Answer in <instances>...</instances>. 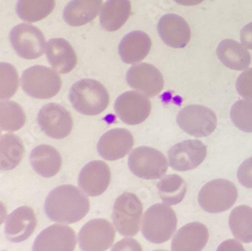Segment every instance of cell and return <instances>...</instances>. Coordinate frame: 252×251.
Segmentation results:
<instances>
[{
    "mask_svg": "<svg viewBox=\"0 0 252 251\" xmlns=\"http://www.w3.org/2000/svg\"><path fill=\"white\" fill-rule=\"evenodd\" d=\"M128 166L133 175L142 180L162 178L169 169L164 155L150 146H139L129 153Z\"/></svg>",
    "mask_w": 252,
    "mask_h": 251,
    "instance_id": "7",
    "label": "cell"
},
{
    "mask_svg": "<svg viewBox=\"0 0 252 251\" xmlns=\"http://www.w3.org/2000/svg\"><path fill=\"white\" fill-rule=\"evenodd\" d=\"M36 216L33 209L22 206L10 213L5 220V235L13 243L29 239L36 228Z\"/></svg>",
    "mask_w": 252,
    "mask_h": 251,
    "instance_id": "19",
    "label": "cell"
},
{
    "mask_svg": "<svg viewBox=\"0 0 252 251\" xmlns=\"http://www.w3.org/2000/svg\"><path fill=\"white\" fill-rule=\"evenodd\" d=\"M155 251H165V250H161V249H158V250H155Z\"/></svg>",
    "mask_w": 252,
    "mask_h": 251,
    "instance_id": "41",
    "label": "cell"
},
{
    "mask_svg": "<svg viewBox=\"0 0 252 251\" xmlns=\"http://www.w3.org/2000/svg\"><path fill=\"white\" fill-rule=\"evenodd\" d=\"M37 123L41 130L55 139L67 137L74 126L70 111L58 103H49L41 107L37 114Z\"/></svg>",
    "mask_w": 252,
    "mask_h": 251,
    "instance_id": "10",
    "label": "cell"
},
{
    "mask_svg": "<svg viewBox=\"0 0 252 251\" xmlns=\"http://www.w3.org/2000/svg\"><path fill=\"white\" fill-rule=\"evenodd\" d=\"M128 85L148 97L159 95L163 89L164 81L161 73L154 65L138 63L128 69L126 74Z\"/></svg>",
    "mask_w": 252,
    "mask_h": 251,
    "instance_id": "15",
    "label": "cell"
},
{
    "mask_svg": "<svg viewBox=\"0 0 252 251\" xmlns=\"http://www.w3.org/2000/svg\"><path fill=\"white\" fill-rule=\"evenodd\" d=\"M240 39L246 49L252 50V23H249L241 30Z\"/></svg>",
    "mask_w": 252,
    "mask_h": 251,
    "instance_id": "38",
    "label": "cell"
},
{
    "mask_svg": "<svg viewBox=\"0 0 252 251\" xmlns=\"http://www.w3.org/2000/svg\"><path fill=\"white\" fill-rule=\"evenodd\" d=\"M114 110L118 118L128 125H137L148 119L152 111L150 98L137 91L124 92L117 97Z\"/></svg>",
    "mask_w": 252,
    "mask_h": 251,
    "instance_id": "12",
    "label": "cell"
},
{
    "mask_svg": "<svg viewBox=\"0 0 252 251\" xmlns=\"http://www.w3.org/2000/svg\"><path fill=\"white\" fill-rule=\"evenodd\" d=\"M26 150L23 140L13 133L0 136V172L14 170L23 160Z\"/></svg>",
    "mask_w": 252,
    "mask_h": 251,
    "instance_id": "27",
    "label": "cell"
},
{
    "mask_svg": "<svg viewBox=\"0 0 252 251\" xmlns=\"http://www.w3.org/2000/svg\"><path fill=\"white\" fill-rule=\"evenodd\" d=\"M133 142V135L129 130L113 128L100 137L97 143V151L104 159L117 160L131 152Z\"/></svg>",
    "mask_w": 252,
    "mask_h": 251,
    "instance_id": "17",
    "label": "cell"
},
{
    "mask_svg": "<svg viewBox=\"0 0 252 251\" xmlns=\"http://www.w3.org/2000/svg\"><path fill=\"white\" fill-rule=\"evenodd\" d=\"M103 0H71L66 5L63 17L71 27L85 26L97 17Z\"/></svg>",
    "mask_w": 252,
    "mask_h": 251,
    "instance_id": "24",
    "label": "cell"
},
{
    "mask_svg": "<svg viewBox=\"0 0 252 251\" xmlns=\"http://www.w3.org/2000/svg\"><path fill=\"white\" fill-rule=\"evenodd\" d=\"M158 32L163 43L173 49L185 48L191 39L190 26L176 13H167L160 17Z\"/></svg>",
    "mask_w": 252,
    "mask_h": 251,
    "instance_id": "18",
    "label": "cell"
},
{
    "mask_svg": "<svg viewBox=\"0 0 252 251\" xmlns=\"http://www.w3.org/2000/svg\"><path fill=\"white\" fill-rule=\"evenodd\" d=\"M237 198L238 190L232 182L216 179L202 188L198 201L203 210L216 214L227 211L235 204Z\"/></svg>",
    "mask_w": 252,
    "mask_h": 251,
    "instance_id": "6",
    "label": "cell"
},
{
    "mask_svg": "<svg viewBox=\"0 0 252 251\" xmlns=\"http://www.w3.org/2000/svg\"><path fill=\"white\" fill-rule=\"evenodd\" d=\"M143 206L139 198L126 192L120 195L113 206L112 219L117 232L122 236H134L139 232Z\"/></svg>",
    "mask_w": 252,
    "mask_h": 251,
    "instance_id": "5",
    "label": "cell"
},
{
    "mask_svg": "<svg viewBox=\"0 0 252 251\" xmlns=\"http://www.w3.org/2000/svg\"><path fill=\"white\" fill-rule=\"evenodd\" d=\"M174 1L180 5L184 6H194L202 3L204 0H174Z\"/></svg>",
    "mask_w": 252,
    "mask_h": 251,
    "instance_id": "39",
    "label": "cell"
},
{
    "mask_svg": "<svg viewBox=\"0 0 252 251\" xmlns=\"http://www.w3.org/2000/svg\"><path fill=\"white\" fill-rule=\"evenodd\" d=\"M217 251H246L241 242L237 241L236 239H228L222 242Z\"/></svg>",
    "mask_w": 252,
    "mask_h": 251,
    "instance_id": "37",
    "label": "cell"
},
{
    "mask_svg": "<svg viewBox=\"0 0 252 251\" xmlns=\"http://www.w3.org/2000/svg\"><path fill=\"white\" fill-rule=\"evenodd\" d=\"M46 55L50 65L60 74H68L73 71L78 62L74 48L65 38L50 39Z\"/></svg>",
    "mask_w": 252,
    "mask_h": 251,
    "instance_id": "22",
    "label": "cell"
},
{
    "mask_svg": "<svg viewBox=\"0 0 252 251\" xmlns=\"http://www.w3.org/2000/svg\"><path fill=\"white\" fill-rule=\"evenodd\" d=\"M90 209L87 195L73 185L59 186L48 195L45 212L50 220L60 224L77 223Z\"/></svg>",
    "mask_w": 252,
    "mask_h": 251,
    "instance_id": "1",
    "label": "cell"
},
{
    "mask_svg": "<svg viewBox=\"0 0 252 251\" xmlns=\"http://www.w3.org/2000/svg\"><path fill=\"white\" fill-rule=\"evenodd\" d=\"M19 86V76L15 67L9 63H0V100L14 96Z\"/></svg>",
    "mask_w": 252,
    "mask_h": 251,
    "instance_id": "32",
    "label": "cell"
},
{
    "mask_svg": "<svg viewBox=\"0 0 252 251\" xmlns=\"http://www.w3.org/2000/svg\"><path fill=\"white\" fill-rule=\"evenodd\" d=\"M69 100L74 109L88 116H95L106 110L110 97L102 83L93 79H83L70 89Z\"/></svg>",
    "mask_w": 252,
    "mask_h": 251,
    "instance_id": "2",
    "label": "cell"
},
{
    "mask_svg": "<svg viewBox=\"0 0 252 251\" xmlns=\"http://www.w3.org/2000/svg\"><path fill=\"white\" fill-rule=\"evenodd\" d=\"M131 14L130 0H107L101 8L100 25L107 31H116Z\"/></svg>",
    "mask_w": 252,
    "mask_h": 251,
    "instance_id": "26",
    "label": "cell"
},
{
    "mask_svg": "<svg viewBox=\"0 0 252 251\" xmlns=\"http://www.w3.org/2000/svg\"><path fill=\"white\" fill-rule=\"evenodd\" d=\"M229 226L236 239L252 242V208L245 205L234 208L229 216Z\"/></svg>",
    "mask_w": 252,
    "mask_h": 251,
    "instance_id": "29",
    "label": "cell"
},
{
    "mask_svg": "<svg viewBox=\"0 0 252 251\" xmlns=\"http://www.w3.org/2000/svg\"><path fill=\"white\" fill-rule=\"evenodd\" d=\"M7 218V209L3 202L0 201V225H1Z\"/></svg>",
    "mask_w": 252,
    "mask_h": 251,
    "instance_id": "40",
    "label": "cell"
},
{
    "mask_svg": "<svg viewBox=\"0 0 252 251\" xmlns=\"http://www.w3.org/2000/svg\"><path fill=\"white\" fill-rule=\"evenodd\" d=\"M115 239L114 226L105 219H93L87 222L78 234L82 251H106Z\"/></svg>",
    "mask_w": 252,
    "mask_h": 251,
    "instance_id": "11",
    "label": "cell"
},
{
    "mask_svg": "<svg viewBox=\"0 0 252 251\" xmlns=\"http://www.w3.org/2000/svg\"><path fill=\"white\" fill-rule=\"evenodd\" d=\"M111 181L109 165L101 160H93L83 166L79 174L80 189L89 197H98L107 190Z\"/></svg>",
    "mask_w": 252,
    "mask_h": 251,
    "instance_id": "16",
    "label": "cell"
},
{
    "mask_svg": "<svg viewBox=\"0 0 252 251\" xmlns=\"http://www.w3.org/2000/svg\"><path fill=\"white\" fill-rule=\"evenodd\" d=\"M76 244L74 229L59 223L44 229L36 236L32 251H74Z\"/></svg>",
    "mask_w": 252,
    "mask_h": 251,
    "instance_id": "14",
    "label": "cell"
},
{
    "mask_svg": "<svg viewBox=\"0 0 252 251\" xmlns=\"http://www.w3.org/2000/svg\"><path fill=\"white\" fill-rule=\"evenodd\" d=\"M177 123L186 133L196 137H205L216 129L217 116L212 109L206 106L188 105L178 113Z\"/></svg>",
    "mask_w": 252,
    "mask_h": 251,
    "instance_id": "8",
    "label": "cell"
},
{
    "mask_svg": "<svg viewBox=\"0 0 252 251\" xmlns=\"http://www.w3.org/2000/svg\"><path fill=\"white\" fill-rule=\"evenodd\" d=\"M177 215L169 205L156 204L145 211L142 217L143 237L156 244L170 240L177 229Z\"/></svg>",
    "mask_w": 252,
    "mask_h": 251,
    "instance_id": "3",
    "label": "cell"
},
{
    "mask_svg": "<svg viewBox=\"0 0 252 251\" xmlns=\"http://www.w3.org/2000/svg\"><path fill=\"white\" fill-rule=\"evenodd\" d=\"M217 56L222 64L235 71L248 69L251 63V56L248 50L234 39H224L217 47Z\"/></svg>",
    "mask_w": 252,
    "mask_h": 251,
    "instance_id": "25",
    "label": "cell"
},
{
    "mask_svg": "<svg viewBox=\"0 0 252 251\" xmlns=\"http://www.w3.org/2000/svg\"><path fill=\"white\" fill-rule=\"evenodd\" d=\"M173 170L187 172L196 169L207 157V146L198 139H188L177 143L167 153Z\"/></svg>",
    "mask_w": 252,
    "mask_h": 251,
    "instance_id": "13",
    "label": "cell"
},
{
    "mask_svg": "<svg viewBox=\"0 0 252 251\" xmlns=\"http://www.w3.org/2000/svg\"><path fill=\"white\" fill-rule=\"evenodd\" d=\"M209 239L208 228L200 222H192L183 226L174 235L172 251H202Z\"/></svg>",
    "mask_w": 252,
    "mask_h": 251,
    "instance_id": "21",
    "label": "cell"
},
{
    "mask_svg": "<svg viewBox=\"0 0 252 251\" xmlns=\"http://www.w3.org/2000/svg\"><path fill=\"white\" fill-rule=\"evenodd\" d=\"M231 120L235 126L244 132H252V101L238 100L236 101L230 112Z\"/></svg>",
    "mask_w": 252,
    "mask_h": 251,
    "instance_id": "33",
    "label": "cell"
},
{
    "mask_svg": "<svg viewBox=\"0 0 252 251\" xmlns=\"http://www.w3.org/2000/svg\"><path fill=\"white\" fill-rule=\"evenodd\" d=\"M9 40L18 57L26 60L41 57L47 48L43 31L34 26L27 24L14 27L9 33Z\"/></svg>",
    "mask_w": 252,
    "mask_h": 251,
    "instance_id": "9",
    "label": "cell"
},
{
    "mask_svg": "<svg viewBox=\"0 0 252 251\" xmlns=\"http://www.w3.org/2000/svg\"><path fill=\"white\" fill-rule=\"evenodd\" d=\"M27 121L24 108L10 100H0V129L14 132L22 129Z\"/></svg>",
    "mask_w": 252,
    "mask_h": 251,
    "instance_id": "30",
    "label": "cell"
},
{
    "mask_svg": "<svg viewBox=\"0 0 252 251\" xmlns=\"http://www.w3.org/2000/svg\"><path fill=\"white\" fill-rule=\"evenodd\" d=\"M160 199L165 205L173 206L181 203L187 193V184L178 175L163 176L158 183Z\"/></svg>",
    "mask_w": 252,
    "mask_h": 251,
    "instance_id": "31",
    "label": "cell"
},
{
    "mask_svg": "<svg viewBox=\"0 0 252 251\" xmlns=\"http://www.w3.org/2000/svg\"><path fill=\"white\" fill-rule=\"evenodd\" d=\"M152 49L151 36L140 31H134L123 36L118 54L125 64H138L150 54Z\"/></svg>",
    "mask_w": 252,
    "mask_h": 251,
    "instance_id": "20",
    "label": "cell"
},
{
    "mask_svg": "<svg viewBox=\"0 0 252 251\" xmlns=\"http://www.w3.org/2000/svg\"><path fill=\"white\" fill-rule=\"evenodd\" d=\"M238 94L245 100L252 101V68L246 69L241 73L236 81Z\"/></svg>",
    "mask_w": 252,
    "mask_h": 251,
    "instance_id": "34",
    "label": "cell"
},
{
    "mask_svg": "<svg viewBox=\"0 0 252 251\" xmlns=\"http://www.w3.org/2000/svg\"><path fill=\"white\" fill-rule=\"evenodd\" d=\"M30 160L33 171L43 178L56 176L63 164L59 151L49 144H40L34 148L31 153Z\"/></svg>",
    "mask_w": 252,
    "mask_h": 251,
    "instance_id": "23",
    "label": "cell"
},
{
    "mask_svg": "<svg viewBox=\"0 0 252 251\" xmlns=\"http://www.w3.org/2000/svg\"><path fill=\"white\" fill-rule=\"evenodd\" d=\"M56 7V0H18L16 13L27 23H36L49 16Z\"/></svg>",
    "mask_w": 252,
    "mask_h": 251,
    "instance_id": "28",
    "label": "cell"
},
{
    "mask_svg": "<svg viewBox=\"0 0 252 251\" xmlns=\"http://www.w3.org/2000/svg\"><path fill=\"white\" fill-rule=\"evenodd\" d=\"M0 136H1V129H0Z\"/></svg>",
    "mask_w": 252,
    "mask_h": 251,
    "instance_id": "42",
    "label": "cell"
},
{
    "mask_svg": "<svg viewBox=\"0 0 252 251\" xmlns=\"http://www.w3.org/2000/svg\"><path fill=\"white\" fill-rule=\"evenodd\" d=\"M111 251H143L140 243L133 238H124L119 240L112 247Z\"/></svg>",
    "mask_w": 252,
    "mask_h": 251,
    "instance_id": "36",
    "label": "cell"
},
{
    "mask_svg": "<svg viewBox=\"0 0 252 251\" xmlns=\"http://www.w3.org/2000/svg\"><path fill=\"white\" fill-rule=\"evenodd\" d=\"M22 88L32 98L50 99L61 91L62 78L56 70L45 66H33L24 71Z\"/></svg>",
    "mask_w": 252,
    "mask_h": 251,
    "instance_id": "4",
    "label": "cell"
},
{
    "mask_svg": "<svg viewBox=\"0 0 252 251\" xmlns=\"http://www.w3.org/2000/svg\"><path fill=\"white\" fill-rule=\"evenodd\" d=\"M237 178L243 187L252 189V157L241 163L237 171Z\"/></svg>",
    "mask_w": 252,
    "mask_h": 251,
    "instance_id": "35",
    "label": "cell"
}]
</instances>
